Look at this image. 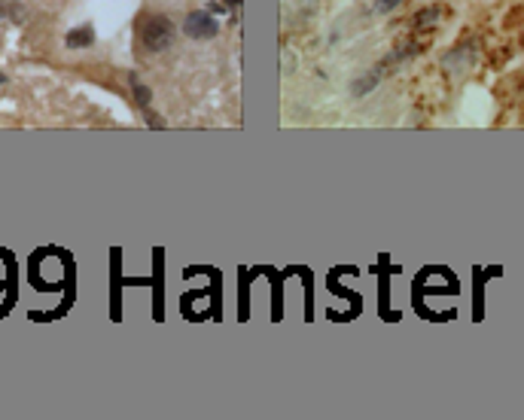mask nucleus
I'll return each instance as SVG.
<instances>
[{
	"instance_id": "nucleus-1",
	"label": "nucleus",
	"mask_w": 524,
	"mask_h": 420,
	"mask_svg": "<svg viewBox=\"0 0 524 420\" xmlns=\"http://www.w3.org/2000/svg\"><path fill=\"white\" fill-rule=\"evenodd\" d=\"M140 40L150 52H165L174 43V21L168 16H150L140 25Z\"/></svg>"
},
{
	"instance_id": "nucleus-2",
	"label": "nucleus",
	"mask_w": 524,
	"mask_h": 420,
	"mask_svg": "<svg viewBox=\"0 0 524 420\" xmlns=\"http://www.w3.org/2000/svg\"><path fill=\"white\" fill-rule=\"evenodd\" d=\"M183 31H186L193 40H214L217 37V21L210 12L195 10L186 16V21H183Z\"/></svg>"
},
{
	"instance_id": "nucleus-3",
	"label": "nucleus",
	"mask_w": 524,
	"mask_h": 420,
	"mask_svg": "<svg viewBox=\"0 0 524 420\" xmlns=\"http://www.w3.org/2000/svg\"><path fill=\"white\" fill-rule=\"evenodd\" d=\"M67 46L70 49H86L95 43V31H91V25H83V27H74V31L67 34Z\"/></svg>"
},
{
	"instance_id": "nucleus-4",
	"label": "nucleus",
	"mask_w": 524,
	"mask_h": 420,
	"mask_svg": "<svg viewBox=\"0 0 524 420\" xmlns=\"http://www.w3.org/2000/svg\"><path fill=\"white\" fill-rule=\"evenodd\" d=\"M381 74H384V67H375L372 74L360 76V80H357V82L351 85V91H353V95H366V91H372L375 85H378V80H381Z\"/></svg>"
},
{
	"instance_id": "nucleus-5",
	"label": "nucleus",
	"mask_w": 524,
	"mask_h": 420,
	"mask_svg": "<svg viewBox=\"0 0 524 420\" xmlns=\"http://www.w3.org/2000/svg\"><path fill=\"white\" fill-rule=\"evenodd\" d=\"M0 12L10 16L12 21H25V6L19 0H0Z\"/></svg>"
},
{
	"instance_id": "nucleus-6",
	"label": "nucleus",
	"mask_w": 524,
	"mask_h": 420,
	"mask_svg": "<svg viewBox=\"0 0 524 420\" xmlns=\"http://www.w3.org/2000/svg\"><path fill=\"white\" fill-rule=\"evenodd\" d=\"M439 16H442V6H427L424 12H417V16H415V25L417 27H427V25H433Z\"/></svg>"
},
{
	"instance_id": "nucleus-7",
	"label": "nucleus",
	"mask_w": 524,
	"mask_h": 420,
	"mask_svg": "<svg viewBox=\"0 0 524 420\" xmlns=\"http://www.w3.org/2000/svg\"><path fill=\"white\" fill-rule=\"evenodd\" d=\"M134 98H138V104L144 107V110L150 107V89H146L144 82H138V80H134Z\"/></svg>"
},
{
	"instance_id": "nucleus-8",
	"label": "nucleus",
	"mask_w": 524,
	"mask_h": 420,
	"mask_svg": "<svg viewBox=\"0 0 524 420\" xmlns=\"http://www.w3.org/2000/svg\"><path fill=\"white\" fill-rule=\"evenodd\" d=\"M400 3H402V0H375V12H381V16H384V12H393Z\"/></svg>"
},
{
	"instance_id": "nucleus-9",
	"label": "nucleus",
	"mask_w": 524,
	"mask_h": 420,
	"mask_svg": "<svg viewBox=\"0 0 524 420\" xmlns=\"http://www.w3.org/2000/svg\"><path fill=\"white\" fill-rule=\"evenodd\" d=\"M146 122H150L153 128H162V119H159V116H153V113H146Z\"/></svg>"
},
{
	"instance_id": "nucleus-10",
	"label": "nucleus",
	"mask_w": 524,
	"mask_h": 420,
	"mask_svg": "<svg viewBox=\"0 0 524 420\" xmlns=\"http://www.w3.org/2000/svg\"><path fill=\"white\" fill-rule=\"evenodd\" d=\"M0 82H6V76H3V74H0Z\"/></svg>"
}]
</instances>
